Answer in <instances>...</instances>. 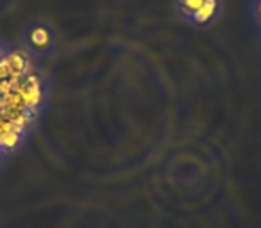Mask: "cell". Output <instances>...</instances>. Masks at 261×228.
<instances>
[{"label":"cell","mask_w":261,"mask_h":228,"mask_svg":"<svg viewBox=\"0 0 261 228\" xmlns=\"http://www.w3.org/2000/svg\"><path fill=\"white\" fill-rule=\"evenodd\" d=\"M20 94H22L23 102L29 109H34L36 105H40L41 102V87L40 84H25V82H20L18 87H16Z\"/></svg>","instance_id":"cell-1"},{"label":"cell","mask_w":261,"mask_h":228,"mask_svg":"<svg viewBox=\"0 0 261 228\" xmlns=\"http://www.w3.org/2000/svg\"><path fill=\"white\" fill-rule=\"evenodd\" d=\"M29 40H31V45H33V47H36V48H40V50L48 48V47H50V43H52L50 32H48L45 27H36V29L31 30Z\"/></svg>","instance_id":"cell-2"},{"label":"cell","mask_w":261,"mask_h":228,"mask_svg":"<svg viewBox=\"0 0 261 228\" xmlns=\"http://www.w3.org/2000/svg\"><path fill=\"white\" fill-rule=\"evenodd\" d=\"M217 11V0H204V4L193 13V20L197 23H206L215 16Z\"/></svg>","instance_id":"cell-3"},{"label":"cell","mask_w":261,"mask_h":228,"mask_svg":"<svg viewBox=\"0 0 261 228\" xmlns=\"http://www.w3.org/2000/svg\"><path fill=\"white\" fill-rule=\"evenodd\" d=\"M20 134H22V128H18V127H15L13 131L2 134L0 136V148H6V150L15 148L20 141Z\"/></svg>","instance_id":"cell-4"},{"label":"cell","mask_w":261,"mask_h":228,"mask_svg":"<svg viewBox=\"0 0 261 228\" xmlns=\"http://www.w3.org/2000/svg\"><path fill=\"white\" fill-rule=\"evenodd\" d=\"M6 61H8L9 70H11V75L13 73H23V68H25V64H27L25 57H23L22 54H18V52L9 54L8 57H6Z\"/></svg>","instance_id":"cell-5"},{"label":"cell","mask_w":261,"mask_h":228,"mask_svg":"<svg viewBox=\"0 0 261 228\" xmlns=\"http://www.w3.org/2000/svg\"><path fill=\"white\" fill-rule=\"evenodd\" d=\"M204 4V0H181V6H182V9H185L186 13H195L197 9L200 8V6Z\"/></svg>","instance_id":"cell-6"},{"label":"cell","mask_w":261,"mask_h":228,"mask_svg":"<svg viewBox=\"0 0 261 228\" xmlns=\"http://www.w3.org/2000/svg\"><path fill=\"white\" fill-rule=\"evenodd\" d=\"M11 91H15V84L11 82V79H2L0 80V96H8Z\"/></svg>","instance_id":"cell-7"},{"label":"cell","mask_w":261,"mask_h":228,"mask_svg":"<svg viewBox=\"0 0 261 228\" xmlns=\"http://www.w3.org/2000/svg\"><path fill=\"white\" fill-rule=\"evenodd\" d=\"M13 128H15V125H13L11 121L6 120L4 116H0V136L6 134V132H9V131H13Z\"/></svg>","instance_id":"cell-8"},{"label":"cell","mask_w":261,"mask_h":228,"mask_svg":"<svg viewBox=\"0 0 261 228\" xmlns=\"http://www.w3.org/2000/svg\"><path fill=\"white\" fill-rule=\"evenodd\" d=\"M0 157H2V148H0Z\"/></svg>","instance_id":"cell-9"}]
</instances>
